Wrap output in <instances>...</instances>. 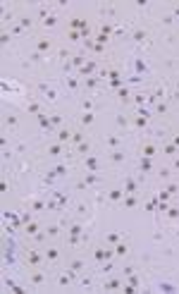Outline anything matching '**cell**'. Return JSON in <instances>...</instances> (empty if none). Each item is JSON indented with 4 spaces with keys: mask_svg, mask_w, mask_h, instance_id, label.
Returning <instances> with one entry per match:
<instances>
[{
    "mask_svg": "<svg viewBox=\"0 0 179 294\" xmlns=\"http://www.w3.org/2000/svg\"><path fill=\"white\" fill-rule=\"evenodd\" d=\"M38 50H48V41H41V43H38Z\"/></svg>",
    "mask_w": 179,
    "mask_h": 294,
    "instance_id": "6da1fadb",
    "label": "cell"
}]
</instances>
